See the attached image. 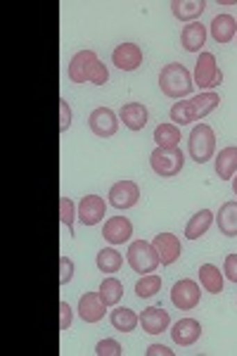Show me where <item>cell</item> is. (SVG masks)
Here are the masks:
<instances>
[{"label": "cell", "mask_w": 237, "mask_h": 356, "mask_svg": "<svg viewBox=\"0 0 237 356\" xmlns=\"http://www.w3.org/2000/svg\"><path fill=\"white\" fill-rule=\"evenodd\" d=\"M72 278H74V261L69 259L67 254H62L60 257V285L65 288L67 283H72Z\"/></svg>", "instance_id": "cell-33"}, {"label": "cell", "mask_w": 237, "mask_h": 356, "mask_svg": "<svg viewBox=\"0 0 237 356\" xmlns=\"http://www.w3.org/2000/svg\"><path fill=\"white\" fill-rule=\"evenodd\" d=\"M100 297L102 302L107 304V307H117V304L121 302V297H124V283H121L119 278H114V275H109V278H105L100 283Z\"/></svg>", "instance_id": "cell-28"}, {"label": "cell", "mask_w": 237, "mask_h": 356, "mask_svg": "<svg viewBox=\"0 0 237 356\" xmlns=\"http://www.w3.org/2000/svg\"><path fill=\"white\" fill-rule=\"evenodd\" d=\"M107 197L114 209H131V207H136L138 200H140V188L133 181H119L109 188Z\"/></svg>", "instance_id": "cell-10"}, {"label": "cell", "mask_w": 237, "mask_h": 356, "mask_svg": "<svg viewBox=\"0 0 237 356\" xmlns=\"http://www.w3.org/2000/svg\"><path fill=\"white\" fill-rule=\"evenodd\" d=\"M119 119L124 122V126L129 131H142L147 126V119H149V112L142 102H126L119 112Z\"/></svg>", "instance_id": "cell-18"}, {"label": "cell", "mask_w": 237, "mask_h": 356, "mask_svg": "<svg viewBox=\"0 0 237 356\" xmlns=\"http://www.w3.org/2000/svg\"><path fill=\"white\" fill-rule=\"evenodd\" d=\"M171 337L178 347H193L195 342L202 337V323L195 318H181L173 323L171 328Z\"/></svg>", "instance_id": "cell-15"}, {"label": "cell", "mask_w": 237, "mask_h": 356, "mask_svg": "<svg viewBox=\"0 0 237 356\" xmlns=\"http://www.w3.org/2000/svg\"><path fill=\"white\" fill-rule=\"evenodd\" d=\"M88 126L97 138H112L119 131V117L109 107H97V110L90 112Z\"/></svg>", "instance_id": "cell-9"}, {"label": "cell", "mask_w": 237, "mask_h": 356, "mask_svg": "<svg viewBox=\"0 0 237 356\" xmlns=\"http://www.w3.org/2000/svg\"><path fill=\"white\" fill-rule=\"evenodd\" d=\"M204 10H206L204 0H173L171 3L173 17L181 22H195L197 17H202Z\"/></svg>", "instance_id": "cell-22"}, {"label": "cell", "mask_w": 237, "mask_h": 356, "mask_svg": "<svg viewBox=\"0 0 237 356\" xmlns=\"http://www.w3.org/2000/svg\"><path fill=\"white\" fill-rule=\"evenodd\" d=\"M237 174V147H223L216 157V176L221 181H233V176Z\"/></svg>", "instance_id": "cell-24"}, {"label": "cell", "mask_w": 237, "mask_h": 356, "mask_svg": "<svg viewBox=\"0 0 237 356\" xmlns=\"http://www.w3.org/2000/svg\"><path fill=\"white\" fill-rule=\"evenodd\" d=\"M69 81L105 86L109 81V72L95 55V50H79L69 62Z\"/></svg>", "instance_id": "cell-2"}, {"label": "cell", "mask_w": 237, "mask_h": 356, "mask_svg": "<svg viewBox=\"0 0 237 356\" xmlns=\"http://www.w3.org/2000/svg\"><path fill=\"white\" fill-rule=\"evenodd\" d=\"M149 166L161 178H173L183 171L185 154L181 147H154L149 154Z\"/></svg>", "instance_id": "cell-5"}, {"label": "cell", "mask_w": 237, "mask_h": 356, "mask_svg": "<svg viewBox=\"0 0 237 356\" xmlns=\"http://www.w3.org/2000/svg\"><path fill=\"white\" fill-rule=\"evenodd\" d=\"M126 259H129V266L133 268V271L140 273V275L154 273L157 271V266L161 264L157 250L152 247V243H145V240H136V243H131Z\"/></svg>", "instance_id": "cell-6"}, {"label": "cell", "mask_w": 237, "mask_h": 356, "mask_svg": "<svg viewBox=\"0 0 237 356\" xmlns=\"http://www.w3.org/2000/svg\"><path fill=\"white\" fill-rule=\"evenodd\" d=\"M181 140L183 136L176 124H159L154 129V143H157V147H178Z\"/></svg>", "instance_id": "cell-27"}, {"label": "cell", "mask_w": 237, "mask_h": 356, "mask_svg": "<svg viewBox=\"0 0 237 356\" xmlns=\"http://www.w3.org/2000/svg\"><path fill=\"white\" fill-rule=\"evenodd\" d=\"M159 290H161V278L157 273L142 275V278L136 283V295L140 297V300H149V297H154Z\"/></svg>", "instance_id": "cell-30"}, {"label": "cell", "mask_w": 237, "mask_h": 356, "mask_svg": "<svg viewBox=\"0 0 237 356\" xmlns=\"http://www.w3.org/2000/svg\"><path fill=\"white\" fill-rule=\"evenodd\" d=\"M213 219H216V214H213L211 209H199L197 214L188 221V226H185V238L197 240V238H202V235H206V231L211 228Z\"/></svg>", "instance_id": "cell-23"}, {"label": "cell", "mask_w": 237, "mask_h": 356, "mask_svg": "<svg viewBox=\"0 0 237 356\" xmlns=\"http://www.w3.org/2000/svg\"><path fill=\"white\" fill-rule=\"evenodd\" d=\"M105 214H107V202L100 195H85V197H81V202L76 207V216L83 226H95V223L105 219Z\"/></svg>", "instance_id": "cell-11"}, {"label": "cell", "mask_w": 237, "mask_h": 356, "mask_svg": "<svg viewBox=\"0 0 237 356\" xmlns=\"http://www.w3.org/2000/svg\"><path fill=\"white\" fill-rule=\"evenodd\" d=\"M233 193L237 195V174L233 176Z\"/></svg>", "instance_id": "cell-38"}, {"label": "cell", "mask_w": 237, "mask_h": 356, "mask_svg": "<svg viewBox=\"0 0 237 356\" xmlns=\"http://www.w3.org/2000/svg\"><path fill=\"white\" fill-rule=\"evenodd\" d=\"M112 65L121 72H136L142 65V50L136 43H121L112 53Z\"/></svg>", "instance_id": "cell-13"}, {"label": "cell", "mask_w": 237, "mask_h": 356, "mask_svg": "<svg viewBox=\"0 0 237 356\" xmlns=\"http://www.w3.org/2000/svg\"><path fill=\"white\" fill-rule=\"evenodd\" d=\"M152 247L157 250L161 266H171V264L181 259V254H183L181 240H178L173 233H159V235H154Z\"/></svg>", "instance_id": "cell-12"}, {"label": "cell", "mask_w": 237, "mask_h": 356, "mask_svg": "<svg viewBox=\"0 0 237 356\" xmlns=\"http://www.w3.org/2000/svg\"><path fill=\"white\" fill-rule=\"evenodd\" d=\"M131 235H133V223L126 219V216H112L109 221H105V228H102V238H105L109 245L129 243Z\"/></svg>", "instance_id": "cell-16"}, {"label": "cell", "mask_w": 237, "mask_h": 356, "mask_svg": "<svg viewBox=\"0 0 237 356\" xmlns=\"http://www.w3.org/2000/svg\"><path fill=\"white\" fill-rule=\"evenodd\" d=\"M216 223L221 235H225V238H237V200H230V202H225L218 209Z\"/></svg>", "instance_id": "cell-21"}, {"label": "cell", "mask_w": 237, "mask_h": 356, "mask_svg": "<svg viewBox=\"0 0 237 356\" xmlns=\"http://www.w3.org/2000/svg\"><path fill=\"white\" fill-rule=\"evenodd\" d=\"M145 354L147 356H173V349H169V347H164V344H152V347H147L145 349Z\"/></svg>", "instance_id": "cell-37"}, {"label": "cell", "mask_w": 237, "mask_h": 356, "mask_svg": "<svg viewBox=\"0 0 237 356\" xmlns=\"http://www.w3.org/2000/svg\"><path fill=\"white\" fill-rule=\"evenodd\" d=\"M95 354L97 356H121L124 349H121V344L117 340H100L95 344Z\"/></svg>", "instance_id": "cell-32"}, {"label": "cell", "mask_w": 237, "mask_h": 356, "mask_svg": "<svg viewBox=\"0 0 237 356\" xmlns=\"http://www.w3.org/2000/svg\"><path fill=\"white\" fill-rule=\"evenodd\" d=\"M206 43V26L202 22H190L181 31V45L188 53H199Z\"/></svg>", "instance_id": "cell-20"}, {"label": "cell", "mask_w": 237, "mask_h": 356, "mask_svg": "<svg viewBox=\"0 0 237 356\" xmlns=\"http://www.w3.org/2000/svg\"><path fill=\"white\" fill-rule=\"evenodd\" d=\"M107 314V304L102 302L100 292H85L79 302V316L85 323H100Z\"/></svg>", "instance_id": "cell-14"}, {"label": "cell", "mask_w": 237, "mask_h": 356, "mask_svg": "<svg viewBox=\"0 0 237 356\" xmlns=\"http://www.w3.org/2000/svg\"><path fill=\"white\" fill-rule=\"evenodd\" d=\"M218 105H221V95L213 93V90H206V93H199L197 97H190V100L173 102L169 114H171V122L176 126H188L193 122L204 119L206 114H211Z\"/></svg>", "instance_id": "cell-1"}, {"label": "cell", "mask_w": 237, "mask_h": 356, "mask_svg": "<svg viewBox=\"0 0 237 356\" xmlns=\"http://www.w3.org/2000/svg\"><path fill=\"white\" fill-rule=\"evenodd\" d=\"M72 126V107L65 97H60V134H67Z\"/></svg>", "instance_id": "cell-34"}, {"label": "cell", "mask_w": 237, "mask_h": 356, "mask_svg": "<svg viewBox=\"0 0 237 356\" xmlns=\"http://www.w3.org/2000/svg\"><path fill=\"white\" fill-rule=\"evenodd\" d=\"M199 283L206 292L218 295V292H223V271H218V266H213V264H204V266H199Z\"/></svg>", "instance_id": "cell-26"}, {"label": "cell", "mask_w": 237, "mask_h": 356, "mask_svg": "<svg viewBox=\"0 0 237 356\" xmlns=\"http://www.w3.org/2000/svg\"><path fill=\"white\" fill-rule=\"evenodd\" d=\"M72 318H74V312L67 302H60V330H69L72 328Z\"/></svg>", "instance_id": "cell-36"}, {"label": "cell", "mask_w": 237, "mask_h": 356, "mask_svg": "<svg viewBox=\"0 0 237 356\" xmlns=\"http://www.w3.org/2000/svg\"><path fill=\"white\" fill-rule=\"evenodd\" d=\"M223 275L230 280V283L237 285V254H228L223 261Z\"/></svg>", "instance_id": "cell-35"}, {"label": "cell", "mask_w": 237, "mask_h": 356, "mask_svg": "<svg viewBox=\"0 0 237 356\" xmlns=\"http://www.w3.org/2000/svg\"><path fill=\"white\" fill-rule=\"evenodd\" d=\"M140 325L149 335H159V332L169 330L171 316L161 307H147V309H142V314H140Z\"/></svg>", "instance_id": "cell-17"}, {"label": "cell", "mask_w": 237, "mask_h": 356, "mask_svg": "<svg viewBox=\"0 0 237 356\" xmlns=\"http://www.w3.org/2000/svg\"><path fill=\"white\" fill-rule=\"evenodd\" d=\"M95 264L102 273H117L121 268V264H124V257H121L114 247H105V250L97 252Z\"/></svg>", "instance_id": "cell-29"}, {"label": "cell", "mask_w": 237, "mask_h": 356, "mask_svg": "<svg viewBox=\"0 0 237 356\" xmlns=\"http://www.w3.org/2000/svg\"><path fill=\"white\" fill-rule=\"evenodd\" d=\"M202 300V292H199V285L195 283L193 278H183L178 280L176 285L171 288V302L176 309H181V312H190V309H195Z\"/></svg>", "instance_id": "cell-8"}, {"label": "cell", "mask_w": 237, "mask_h": 356, "mask_svg": "<svg viewBox=\"0 0 237 356\" xmlns=\"http://www.w3.org/2000/svg\"><path fill=\"white\" fill-rule=\"evenodd\" d=\"M74 219H76V204L69 197H60V221L69 228V235H76L74 233Z\"/></svg>", "instance_id": "cell-31"}, {"label": "cell", "mask_w": 237, "mask_h": 356, "mask_svg": "<svg viewBox=\"0 0 237 356\" xmlns=\"http://www.w3.org/2000/svg\"><path fill=\"white\" fill-rule=\"evenodd\" d=\"M109 323H112L114 330H119V332H131V330L138 328V323H140V316L133 312V309L117 307L112 314H109Z\"/></svg>", "instance_id": "cell-25"}, {"label": "cell", "mask_w": 237, "mask_h": 356, "mask_svg": "<svg viewBox=\"0 0 237 356\" xmlns=\"http://www.w3.org/2000/svg\"><path fill=\"white\" fill-rule=\"evenodd\" d=\"M193 81L195 86H199L202 90H213L223 83V72L218 69V62L213 53H199V60L195 65V72H193Z\"/></svg>", "instance_id": "cell-7"}, {"label": "cell", "mask_w": 237, "mask_h": 356, "mask_svg": "<svg viewBox=\"0 0 237 356\" xmlns=\"http://www.w3.org/2000/svg\"><path fill=\"white\" fill-rule=\"evenodd\" d=\"M188 152L197 164H206L216 152V134L209 124H197L188 138Z\"/></svg>", "instance_id": "cell-4"}, {"label": "cell", "mask_w": 237, "mask_h": 356, "mask_svg": "<svg viewBox=\"0 0 237 356\" xmlns=\"http://www.w3.org/2000/svg\"><path fill=\"white\" fill-rule=\"evenodd\" d=\"M209 31H211V38L216 43H221V45L230 43L237 36L235 17L233 15H216L211 19V24H209Z\"/></svg>", "instance_id": "cell-19"}, {"label": "cell", "mask_w": 237, "mask_h": 356, "mask_svg": "<svg viewBox=\"0 0 237 356\" xmlns=\"http://www.w3.org/2000/svg\"><path fill=\"white\" fill-rule=\"evenodd\" d=\"M159 88H161V93L166 97H171V100H183V97H188L195 88L193 74L183 65H178V62H171V65H166L159 72Z\"/></svg>", "instance_id": "cell-3"}]
</instances>
